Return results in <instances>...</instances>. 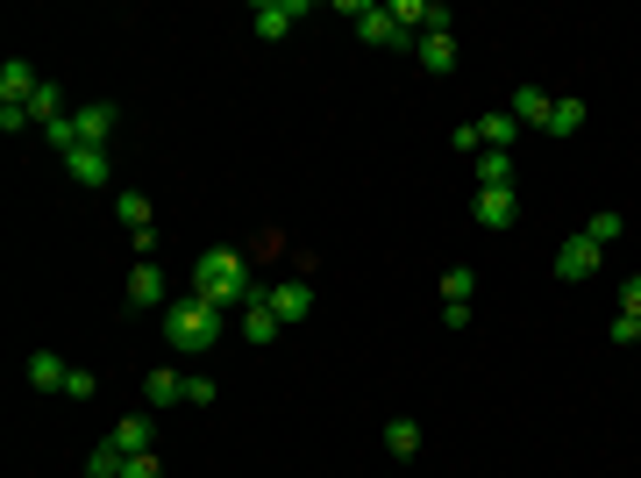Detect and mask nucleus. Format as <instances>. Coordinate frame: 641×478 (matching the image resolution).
<instances>
[{
	"mask_svg": "<svg viewBox=\"0 0 641 478\" xmlns=\"http://www.w3.org/2000/svg\"><path fill=\"white\" fill-rule=\"evenodd\" d=\"M250 258H242L236 243H214V250H200L193 258V293L200 301H214V307H242V293H250Z\"/></svg>",
	"mask_w": 641,
	"mask_h": 478,
	"instance_id": "obj_1",
	"label": "nucleus"
},
{
	"mask_svg": "<svg viewBox=\"0 0 641 478\" xmlns=\"http://www.w3.org/2000/svg\"><path fill=\"white\" fill-rule=\"evenodd\" d=\"M221 322H228V307H214V301H200V293H186V301L164 307V343H172L178 357H207L214 343H221Z\"/></svg>",
	"mask_w": 641,
	"mask_h": 478,
	"instance_id": "obj_2",
	"label": "nucleus"
},
{
	"mask_svg": "<svg viewBox=\"0 0 641 478\" xmlns=\"http://www.w3.org/2000/svg\"><path fill=\"white\" fill-rule=\"evenodd\" d=\"M115 129H121L115 100H86V108H72V151H107Z\"/></svg>",
	"mask_w": 641,
	"mask_h": 478,
	"instance_id": "obj_3",
	"label": "nucleus"
},
{
	"mask_svg": "<svg viewBox=\"0 0 641 478\" xmlns=\"http://www.w3.org/2000/svg\"><path fill=\"white\" fill-rule=\"evenodd\" d=\"M513 215H521V186H478L470 193V221L478 229H513Z\"/></svg>",
	"mask_w": 641,
	"mask_h": 478,
	"instance_id": "obj_4",
	"label": "nucleus"
},
{
	"mask_svg": "<svg viewBox=\"0 0 641 478\" xmlns=\"http://www.w3.org/2000/svg\"><path fill=\"white\" fill-rule=\"evenodd\" d=\"M470 301H478V272H470V264H449V272H442V322L470 328Z\"/></svg>",
	"mask_w": 641,
	"mask_h": 478,
	"instance_id": "obj_5",
	"label": "nucleus"
},
{
	"mask_svg": "<svg viewBox=\"0 0 641 478\" xmlns=\"http://www.w3.org/2000/svg\"><path fill=\"white\" fill-rule=\"evenodd\" d=\"M293 22H307V0H257L250 8V36H264V43H279Z\"/></svg>",
	"mask_w": 641,
	"mask_h": 478,
	"instance_id": "obj_6",
	"label": "nucleus"
},
{
	"mask_svg": "<svg viewBox=\"0 0 641 478\" xmlns=\"http://www.w3.org/2000/svg\"><path fill=\"white\" fill-rule=\"evenodd\" d=\"M599 264H606V250H599V243H591V236H585V229H577V236H571V243H563V250H556V279H563V286H577V279H591V272H599Z\"/></svg>",
	"mask_w": 641,
	"mask_h": 478,
	"instance_id": "obj_7",
	"label": "nucleus"
},
{
	"mask_svg": "<svg viewBox=\"0 0 641 478\" xmlns=\"http://www.w3.org/2000/svg\"><path fill=\"white\" fill-rule=\"evenodd\" d=\"M36 86H43V72L29 65V57H8V65H0V108H29Z\"/></svg>",
	"mask_w": 641,
	"mask_h": 478,
	"instance_id": "obj_8",
	"label": "nucleus"
},
{
	"mask_svg": "<svg viewBox=\"0 0 641 478\" xmlns=\"http://www.w3.org/2000/svg\"><path fill=\"white\" fill-rule=\"evenodd\" d=\"M470 129H478V151H521V137H528V129H521V122H513V115H507V108H492V115H478V122H470Z\"/></svg>",
	"mask_w": 641,
	"mask_h": 478,
	"instance_id": "obj_9",
	"label": "nucleus"
},
{
	"mask_svg": "<svg viewBox=\"0 0 641 478\" xmlns=\"http://www.w3.org/2000/svg\"><path fill=\"white\" fill-rule=\"evenodd\" d=\"M107 443H115L121 457H143L150 443H157V422H150V414H121V422L107 428Z\"/></svg>",
	"mask_w": 641,
	"mask_h": 478,
	"instance_id": "obj_10",
	"label": "nucleus"
},
{
	"mask_svg": "<svg viewBox=\"0 0 641 478\" xmlns=\"http://www.w3.org/2000/svg\"><path fill=\"white\" fill-rule=\"evenodd\" d=\"M271 315H279L285 328L307 322V315H314V286H307V279H285V286H271Z\"/></svg>",
	"mask_w": 641,
	"mask_h": 478,
	"instance_id": "obj_11",
	"label": "nucleus"
},
{
	"mask_svg": "<svg viewBox=\"0 0 641 478\" xmlns=\"http://www.w3.org/2000/svg\"><path fill=\"white\" fill-rule=\"evenodd\" d=\"M135 307H164V264L157 258H143L129 272V315H135Z\"/></svg>",
	"mask_w": 641,
	"mask_h": 478,
	"instance_id": "obj_12",
	"label": "nucleus"
},
{
	"mask_svg": "<svg viewBox=\"0 0 641 478\" xmlns=\"http://www.w3.org/2000/svg\"><path fill=\"white\" fill-rule=\"evenodd\" d=\"M414 65L435 72V79H442V72H456V36H449V29H427L421 51H414Z\"/></svg>",
	"mask_w": 641,
	"mask_h": 478,
	"instance_id": "obj_13",
	"label": "nucleus"
},
{
	"mask_svg": "<svg viewBox=\"0 0 641 478\" xmlns=\"http://www.w3.org/2000/svg\"><path fill=\"white\" fill-rule=\"evenodd\" d=\"M29 122H36V137L65 122V86H57V79H43V86H36V100H29Z\"/></svg>",
	"mask_w": 641,
	"mask_h": 478,
	"instance_id": "obj_14",
	"label": "nucleus"
},
{
	"mask_svg": "<svg viewBox=\"0 0 641 478\" xmlns=\"http://www.w3.org/2000/svg\"><path fill=\"white\" fill-rule=\"evenodd\" d=\"M143 400H150L157 414H164V408H178V400H186V371H164V365H157V371L143 379Z\"/></svg>",
	"mask_w": 641,
	"mask_h": 478,
	"instance_id": "obj_15",
	"label": "nucleus"
},
{
	"mask_svg": "<svg viewBox=\"0 0 641 478\" xmlns=\"http://www.w3.org/2000/svg\"><path fill=\"white\" fill-rule=\"evenodd\" d=\"M507 115H513L521 129H548V94H542V86H521V94L507 100Z\"/></svg>",
	"mask_w": 641,
	"mask_h": 478,
	"instance_id": "obj_16",
	"label": "nucleus"
},
{
	"mask_svg": "<svg viewBox=\"0 0 641 478\" xmlns=\"http://www.w3.org/2000/svg\"><path fill=\"white\" fill-rule=\"evenodd\" d=\"M65 379H72V365L57 350H36L29 357V385H43V393H65Z\"/></svg>",
	"mask_w": 641,
	"mask_h": 478,
	"instance_id": "obj_17",
	"label": "nucleus"
},
{
	"mask_svg": "<svg viewBox=\"0 0 641 478\" xmlns=\"http://www.w3.org/2000/svg\"><path fill=\"white\" fill-rule=\"evenodd\" d=\"M65 172L79 178V186H107V178H115V164H107V151H65Z\"/></svg>",
	"mask_w": 641,
	"mask_h": 478,
	"instance_id": "obj_18",
	"label": "nucleus"
},
{
	"mask_svg": "<svg viewBox=\"0 0 641 478\" xmlns=\"http://www.w3.org/2000/svg\"><path fill=\"white\" fill-rule=\"evenodd\" d=\"M115 221H121V229H129V236L157 229V221H150V200H143V193H115Z\"/></svg>",
	"mask_w": 641,
	"mask_h": 478,
	"instance_id": "obj_19",
	"label": "nucleus"
},
{
	"mask_svg": "<svg viewBox=\"0 0 641 478\" xmlns=\"http://www.w3.org/2000/svg\"><path fill=\"white\" fill-rule=\"evenodd\" d=\"M478 186H513V151H478Z\"/></svg>",
	"mask_w": 641,
	"mask_h": 478,
	"instance_id": "obj_20",
	"label": "nucleus"
},
{
	"mask_svg": "<svg viewBox=\"0 0 641 478\" xmlns=\"http://www.w3.org/2000/svg\"><path fill=\"white\" fill-rule=\"evenodd\" d=\"M585 129V100H548V137H577Z\"/></svg>",
	"mask_w": 641,
	"mask_h": 478,
	"instance_id": "obj_21",
	"label": "nucleus"
},
{
	"mask_svg": "<svg viewBox=\"0 0 641 478\" xmlns=\"http://www.w3.org/2000/svg\"><path fill=\"white\" fill-rule=\"evenodd\" d=\"M279 315H271V301L264 307H242V343H271V336H279Z\"/></svg>",
	"mask_w": 641,
	"mask_h": 478,
	"instance_id": "obj_22",
	"label": "nucleus"
},
{
	"mask_svg": "<svg viewBox=\"0 0 641 478\" xmlns=\"http://www.w3.org/2000/svg\"><path fill=\"white\" fill-rule=\"evenodd\" d=\"M121 465H129V457H121L107 436L94 443V450H86V478H121Z\"/></svg>",
	"mask_w": 641,
	"mask_h": 478,
	"instance_id": "obj_23",
	"label": "nucleus"
},
{
	"mask_svg": "<svg viewBox=\"0 0 641 478\" xmlns=\"http://www.w3.org/2000/svg\"><path fill=\"white\" fill-rule=\"evenodd\" d=\"M585 236H591V243H599V250H606V243H620V236H628V221H620V215H613V207H599V215H591V221H585Z\"/></svg>",
	"mask_w": 641,
	"mask_h": 478,
	"instance_id": "obj_24",
	"label": "nucleus"
},
{
	"mask_svg": "<svg viewBox=\"0 0 641 478\" xmlns=\"http://www.w3.org/2000/svg\"><path fill=\"white\" fill-rule=\"evenodd\" d=\"M385 450L392 457H414L421 450V422H385Z\"/></svg>",
	"mask_w": 641,
	"mask_h": 478,
	"instance_id": "obj_25",
	"label": "nucleus"
},
{
	"mask_svg": "<svg viewBox=\"0 0 641 478\" xmlns=\"http://www.w3.org/2000/svg\"><path fill=\"white\" fill-rule=\"evenodd\" d=\"M620 315H628V322H641V272H628V279H620Z\"/></svg>",
	"mask_w": 641,
	"mask_h": 478,
	"instance_id": "obj_26",
	"label": "nucleus"
},
{
	"mask_svg": "<svg viewBox=\"0 0 641 478\" xmlns=\"http://www.w3.org/2000/svg\"><path fill=\"white\" fill-rule=\"evenodd\" d=\"M121 478H164V465H157V450H143V457H129V465H121Z\"/></svg>",
	"mask_w": 641,
	"mask_h": 478,
	"instance_id": "obj_27",
	"label": "nucleus"
},
{
	"mask_svg": "<svg viewBox=\"0 0 641 478\" xmlns=\"http://www.w3.org/2000/svg\"><path fill=\"white\" fill-rule=\"evenodd\" d=\"M29 129H36V122H29V108H0V137H29Z\"/></svg>",
	"mask_w": 641,
	"mask_h": 478,
	"instance_id": "obj_28",
	"label": "nucleus"
},
{
	"mask_svg": "<svg viewBox=\"0 0 641 478\" xmlns=\"http://www.w3.org/2000/svg\"><path fill=\"white\" fill-rule=\"evenodd\" d=\"M94 393H100L94 371H72V379H65V400H94Z\"/></svg>",
	"mask_w": 641,
	"mask_h": 478,
	"instance_id": "obj_29",
	"label": "nucleus"
},
{
	"mask_svg": "<svg viewBox=\"0 0 641 478\" xmlns=\"http://www.w3.org/2000/svg\"><path fill=\"white\" fill-rule=\"evenodd\" d=\"M186 408H214V379L193 371V379H186Z\"/></svg>",
	"mask_w": 641,
	"mask_h": 478,
	"instance_id": "obj_30",
	"label": "nucleus"
},
{
	"mask_svg": "<svg viewBox=\"0 0 641 478\" xmlns=\"http://www.w3.org/2000/svg\"><path fill=\"white\" fill-rule=\"evenodd\" d=\"M613 343H641V322H628V315H613Z\"/></svg>",
	"mask_w": 641,
	"mask_h": 478,
	"instance_id": "obj_31",
	"label": "nucleus"
}]
</instances>
